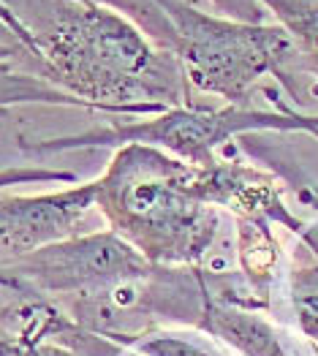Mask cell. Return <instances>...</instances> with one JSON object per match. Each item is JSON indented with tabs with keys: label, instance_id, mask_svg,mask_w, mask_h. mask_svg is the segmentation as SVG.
Returning a JSON list of instances; mask_svg holds the SVG:
<instances>
[{
	"label": "cell",
	"instance_id": "cell-17",
	"mask_svg": "<svg viewBox=\"0 0 318 356\" xmlns=\"http://www.w3.org/2000/svg\"><path fill=\"white\" fill-rule=\"evenodd\" d=\"M0 289H8V283H6V277L0 275Z\"/></svg>",
	"mask_w": 318,
	"mask_h": 356
},
{
	"label": "cell",
	"instance_id": "cell-18",
	"mask_svg": "<svg viewBox=\"0 0 318 356\" xmlns=\"http://www.w3.org/2000/svg\"><path fill=\"white\" fill-rule=\"evenodd\" d=\"M313 136H316V139H318V131H316V134H313Z\"/></svg>",
	"mask_w": 318,
	"mask_h": 356
},
{
	"label": "cell",
	"instance_id": "cell-4",
	"mask_svg": "<svg viewBox=\"0 0 318 356\" xmlns=\"http://www.w3.org/2000/svg\"><path fill=\"white\" fill-rule=\"evenodd\" d=\"M251 131H318V115L308 112H267L253 106H234L226 104L221 109L209 106H174L161 115L147 120H128L117 122L109 131H90L79 136H60V139H44V142H22L28 152H65V149L85 147H122V145H150L174 158L193 163V166H209L215 163V149L226 145L232 136L251 134Z\"/></svg>",
	"mask_w": 318,
	"mask_h": 356
},
{
	"label": "cell",
	"instance_id": "cell-16",
	"mask_svg": "<svg viewBox=\"0 0 318 356\" xmlns=\"http://www.w3.org/2000/svg\"><path fill=\"white\" fill-rule=\"evenodd\" d=\"M299 239H302V245L308 248V253L318 261V220L310 223V226H305V229L299 232Z\"/></svg>",
	"mask_w": 318,
	"mask_h": 356
},
{
	"label": "cell",
	"instance_id": "cell-10",
	"mask_svg": "<svg viewBox=\"0 0 318 356\" xmlns=\"http://www.w3.org/2000/svg\"><path fill=\"white\" fill-rule=\"evenodd\" d=\"M239 267L245 280L264 302H269V280L278 264V242L264 220H237Z\"/></svg>",
	"mask_w": 318,
	"mask_h": 356
},
{
	"label": "cell",
	"instance_id": "cell-13",
	"mask_svg": "<svg viewBox=\"0 0 318 356\" xmlns=\"http://www.w3.org/2000/svg\"><path fill=\"white\" fill-rule=\"evenodd\" d=\"M305 248V245H302ZM308 253V248H305ZM291 302L302 332L318 343V261L308 253V259L296 256L291 267Z\"/></svg>",
	"mask_w": 318,
	"mask_h": 356
},
{
	"label": "cell",
	"instance_id": "cell-8",
	"mask_svg": "<svg viewBox=\"0 0 318 356\" xmlns=\"http://www.w3.org/2000/svg\"><path fill=\"white\" fill-rule=\"evenodd\" d=\"M196 329L212 337H221L242 356H286L275 329L261 316H256V310L237 307L221 299H207L204 316Z\"/></svg>",
	"mask_w": 318,
	"mask_h": 356
},
{
	"label": "cell",
	"instance_id": "cell-2",
	"mask_svg": "<svg viewBox=\"0 0 318 356\" xmlns=\"http://www.w3.org/2000/svg\"><path fill=\"white\" fill-rule=\"evenodd\" d=\"M109 232L158 267H202L221 212L204 199L199 166L150 145H122L95 179Z\"/></svg>",
	"mask_w": 318,
	"mask_h": 356
},
{
	"label": "cell",
	"instance_id": "cell-7",
	"mask_svg": "<svg viewBox=\"0 0 318 356\" xmlns=\"http://www.w3.org/2000/svg\"><path fill=\"white\" fill-rule=\"evenodd\" d=\"M204 199L218 209H229L237 220H264L280 223L299 234L305 223L291 215L283 204L280 185L259 169L239 161H215L209 166H199Z\"/></svg>",
	"mask_w": 318,
	"mask_h": 356
},
{
	"label": "cell",
	"instance_id": "cell-14",
	"mask_svg": "<svg viewBox=\"0 0 318 356\" xmlns=\"http://www.w3.org/2000/svg\"><path fill=\"white\" fill-rule=\"evenodd\" d=\"M139 354L142 356H212L202 346L172 337V334H152L150 340H139Z\"/></svg>",
	"mask_w": 318,
	"mask_h": 356
},
{
	"label": "cell",
	"instance_id": "cell-15",
	"mask_svg": "<svg viewBox=\"0 0 318 356\" xmlns=\"http://www.w3.org/2000/svg\"><path fill=\"white\" fill-rule=\"evenodd\" d=\"M0 356H79L58 343H30L0 332Z\"/></svg>",
	"mask_w": 318,
	"mask_h": 356
},
{
	"label": "cell",
	"instance_id": "cell-12",
	"mask_svg": "<svg viewBox=\"0 0 318 356\" xmlns=\"http://www.w3.org/2000/svg\"><path fill=\"white\" fill-rule=\"evenodd\" d=\"M98 6H106L125 19H131L147 38L158 47L172 52L174 47V25L166 14V0H90Z\"/></svg>",
	"mask_w": 318,
	"mask_h": 356
},
{
	"label": "cell",
	"instance_id": "cell-11",
	"mask_svg": "<svg viewBox=\"0 0 318 356\" xmlns=\"http://www.w3.org/2000/svg\"><path fill=\"white\" fill-rule=\"evenodd\" d=\"M289 33L296 52L318 74V0H261Z\"/></svg>",
	"mask_w": 318,
	"mask_h": 356
},
{
	"label": "cell",
	"instance_id": "cell-9",
	"mask_svg": "<svg viewBox=\"0 0 318 356\" xmlns=\"http://www.w3.org/2000/svg\"><path fill=\"white\" fill-rule=\"evenodd\" d=\"M25 104L85 109L82 101H77L65 90L55 88L30 55L14 47H0V109L25 106Z\"/></svg>",
	"mask_w": 318,
	"mask_h": 356
},
{
	"label": "cell",
	"instance_id": "cell-1",
	"mask_svg": "<svg viewBox=\"0 0 318 356\" xmlns=\"http://www.w3.org/2000/svg\"><path fill=\"white\" fill-rule=\"evenodd\" d=\"M0 22L41 74L85 104L122 118L193 106L180 63L131 19L90 0H0Z\"/></svg>",
	"mask_w": 318,
	"mask_h": 356
},
{
	"label": "cell",
	"instance_id": "cell-5",
	"mask_svg": "<svg viewBox=\"0 0 318 356\" xmlns=\"http://www.w3.org/2000/svg\"><path fill=\"white\" fill-rule=\"evenodd\" d=\"M155 267L158 264H150L115 232H93L17 259L0 267V275L17 294L65 305L77 297L98 294L122 280L142 277Z\"/></svg>",
	"mask_w": 318,
	"mask_h": 356
},
{
	"label": "cell",
	"instance_id": "cell-6",
	"mask_svg": "<svg viewBox=\"0 0 318 356\" xmlns=\"http://www.w3.org/2000/svg\"><path fill=\"white\" fill-rule=\"evenodd\" d=\"M95 207V179L35 196H0V267L82 234Z\"/></svg>",
	"mask_w": 318,
	"mask_h": 356
},
{
	"label": "cell",
	"instance_id": "cell-3",
	"mask_svg": "<svg viewBox=\"0 0 318 356\" xmlns=\"http://www.w3.org/2000/svg\"><path fill=\"white\" fill-rule=\"evenodd\" d=\"M174 25L172 55L191 92L251 106L264 76L278 82L302 60L280 25H248L221 14H207L188 0H166Z\"/></svg>",
	"mask_w": 318,
	"mask_h": 356
}]
</instances>
